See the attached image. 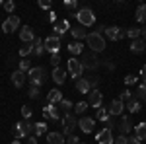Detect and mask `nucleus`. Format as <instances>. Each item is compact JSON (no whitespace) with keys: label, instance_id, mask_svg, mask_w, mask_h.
Wrapping results in <instances>:
<instances>
[{"label":"nucleus","instance_id":"1","mask_svg":"<svg viewBox=\"0 0 146 144\" xmlns=\"http://www.w3.org/2000/svg\"><path fill=\"white\" fill-rule=\"evenodd\" d=\"M86 43H88V47L92 49V53H101V51L105 49V39H103V37H101L98 31L88 33V37H86Z\"/></svg>","mask_w":146,"mask_h":144},{"label":"nucleus","instance_id":"2","mask_svg":"<svg viewBox=\"0 0 146 144\" xmlns=\"http://www.w3.org/2000/svg\"><path fill=\"white\" fill-rule=\"evenodd\" d=\"M74 16H76V20L80 22L82 27H90V25L96 23V16H94V10H92V8H82V10H78Z\"/></svg>","mask_w":146,"mask_h":144},{"label":"nucleus","instance_id":"3","mask_svg":"<svg viewBox=\"0 0 146 144\" xmlns=\"http://www.w3.org/2000/svg\"><path fill=\"white\" fill-rule=\"evenodd\" d=\"M27 78H29V82H31V86H43L45 84V68L43 66H33L29 72H27Z\"/></svg>","mask_w":146,"mask_h":144},{"label":"nucleus","instance_id":"4","mask_svg":"<svg viewBox=\"0 0 146 144\" xmlns=\"http://www.w3.org/2000/svg\"><path fill=\"white\" fill-rule=\"evenodd\" d=\"M82 66H84V70H96V68L100 66V58H98V55L96 53H82Z\"/></svg>","mask_w":146,"mask_h":144},{"label":"nucleus","instance_id":"5","mask_svg":"<svg viewBox=\"0 0 146 144\" xmlns=\"http://www.w3.org/2000/svg\"><path fill=\"white\" fill-rule=\"evenodd\" d=\"M68 72H70V76L76 78V80H80V76H82V72H84V66H82V62H80L78 58H68Z\"/></svg>","mask_w":146,"mask_h":144},{"label":"nucleus","instance_id":"6","mask_svg":"<svg viewBox=\"0 0 146 144\" xmlns=\"http://www.w3.org/2000/svg\"><path fill=\"white\" fill-rule=\"evenodd\" d=\"M76 125H78L76 117H74L72 113H66L64 119H62V131H64V134H72L74 129H76Z\"/></svg>","mask_w":146,"mask_h":144},{"label":"nucleus","instance_id":"7","mask_svg":"<svg viewBox=\"0 0 146 144\" xmlns=\"http://www.w3.org/2000/svg\"><path fill=\"white\" fill-rule=\"evenodd\" d=\"M96 142H98V144H113V142H115L111 129H107V127H105L103 131H100V133L96 134Z\"/></svg>","mask_w":146,"mask_h":144},{"label":"nucleus","instance_id":"8","mask_svg":"<svg viewBox=\"0 0 146 144\" xmlns=\"http://www.w3.org/2000/svg\"><path fill=\"white\" fill-rule=\"evenodd\" d=\"M45 51H49L51 55H53V53H58V51H60V37H56V35L47 37L45 39Z\"/></svg>","mask_w":146,"mask_h":144},{"label":"nucleus","instance_id":"9","mask_svg":"<svg viewBox=\"0 0 146 144\" xmlns=\"http://www.w3.org/2000/svg\"><path fill=\"white\" fill-rule=\"evenodd\" d=\"M18 25H20V18H18V16H8V18L4 20V23H2V31L12 33V31L18 29Z\"/></svg>","mask_w":146,"mask_h":144},{"label":"nucleus","instance_id":"10","mask_svg":"<svg viewBox=\"0 0 146 144\" xmlns=\"http://www.w3.org/2000/svg\"><path fill=\"white\" fill-rule=\"evenodd\" d=\"M125 109V103L121 98H117V100H113L111 103H109V107H107V113L111 115V117H115V115H121Z\"/></svg>","mask_w":146,"mask_h":144},{"label":"nucleus","instance_id":"11","mask_svg":"<svg viewBox=\"0 0 146 144\" xmlns=\"http://www.w3.org/2000/svg\"><path fill=\"white\" fill-rule=\"evenodd\" d=\"M105 35H107L111 41H119V39H123L127 33H125L121 27H117V25H111V27H107V29H105Z\"/></svg>","mask_w":146,"mask_h":144},{"label":"nucleus","instance_id":"12","mask_svg":"<svg viewBox=\"0 0 146 144\" xmlns=\"http://www.w3.org/2000/svg\"><path fill=\"white\" fill-rule=\"evenodd\" d=\"M101 103H103L101 92L100 90H92L90 94H88V105H92V107H100Z\"/></svg>","mask_w":146,"mask_h":144},{"label":"nucleus","instance_id":"13","mask_svg":"<svg viewBox=\"0 0 146 144\" xmlns=\"http://www.w3.org/2000/svg\"><path fill=\"white\" fill-rule=\"evenodd\" d=\"M20 39H22V43H33V41H35L33 29H31L29 25H23L22 31H20Z\"/></svg>","mask_w":146,"mask_h":144},{"label":"nucleus","instance_id":"14","mask_svg":"<svg viewBox=\"0 0 146 144\" xmlns=\"http://www.w3.org/2000/svg\"><path fill=\"white\" fill-rule=\"evenodd\" d=\"M146 51V41L140 37V39H135V41H131V53H135V55H140V53H144Z\"/></svg>","mask_w":146,"mask_h":144},{"label":"nucleus","instance_id":"15","mask_svg":"<svg viewBox=\"0 0 146 144\" xmlns=\"http://www.w3.org/2000/svg\"><path fill=\"white\" fill-rule=\"evenodd\" d=\"M78 127L84 131V133H92L94 127H96V121H94L92 117H84V119H80V121H78Z\"/></svg>","mask_w":146,"mask_h":144},{"label":"nucleus","instance_id":"16","mask_svg":"<svg viewBox=\"0 0 146 144\" xmlns=\"http://www.w3.org/2000/svg\"><path fill=\"white\" fill-rule=\"evenodd\" d=\"M25 72H22V70H16V72H12V84L16 86V88H22L23 84H25Z\"/></svg>","mask_w":146,"mask_h":144},{"label":"nucleus","instance_id":"17","mask_svg":"<svg viewBox=\"0 0 146 144\" xmlns=\"http://www.w3.org/2000/svg\"><path fill=\"white\" fill-rule=\"evenodd\" d=\"M43 115L45 117H49V119H53V121H56V119H60V113H58V107L56 105H47L45 109H43Z\"/></svg>","mask_w":146,"mask_h":144},{"label":"nucleus","instance_id":"18","mask_svg":"<svg viewBox=\"0 0 146 144\" xmlns=\"http://www.w3.org/2000/svg\"><path fill=\"white\" fill-rule=\"evenodd\" d=\"M62 100H64V98H62V92H60V90H51L49 96H47V101H49L51 105H56V103H60Z\"/></svg>","mask_w":146,"mask_h":144},{"label":"nucleus","instance_id":"19","mask_svg":"<svg viewBox=\"0 0 146 144\" xmlns=\"http://www.w3.org/2000/svg\"><path fill=\"white\" fill-rule=\"evenodd\" d=\"M64 136L60 133H47V144H64Z\"/></svg>","mask_w":146,"mask_h":144},{"label":"nucleus","instance_id":"20","mask_svg":"<svg viewBox=\"0 0 146 144\" xmlns=\"http://www.w3.org/2000/svg\"><path fill=\"white\" fill-rule=\"evenodd\" d=\"M76 90H78L80 94H90V92H92L90 82H88L86 78H80V80H76Z\"/></svg>","mask_w":146,"mask_h":144},{"label":"nucleus","instance_id":"21","mask_svg":"<svg viewBox=\"0 0 146 144\" xmlns=\"http://www.w3.org/2000/svg\"><path fill=\"white\" fill-rule=\"evenodd\" d=\"M18 125H20V129H22L23 136H29V134L33 133V129H35V123H31L29 119H25L23 123H18Z\"/></svg>","mask_w":146,"mask_h":144},{"label":"nucleus","instance_id":"22","mask_svg":"<svg viewBox=\"0 0 146 144\" xmlns=\"http://www.w3.org/2000/svg\"><path fill=\"white\" fill-rule=\"evenodd\" d=\"M53 80H55L56 84H62L64 80H66V72L62 70V68H53Z\"/></svg>","mask_w":146,"mask_h":144},{"label":"nucleus","instance_id":"23","mask_svg":"<svg viewBox=\"0 0 146 144\" xmlns=\"http://www.w3.org/2000/svg\"><path fill=\"white\" fill-rule=\"evenodd\" d=\"M119 131H121V134H129L131 133V117H129V115H125L123 119H121Z\"/></svg>","mask_w":146,"mask_h":144},{"label":"nucleus","instance_id":"24","mask_svg":"<svg viewBox=\"0 0 146 144\" xmlns=\"http://www.w3.org/2000/svg\"><path fill=\"white\" fill-rule=\"evenodd\" d=\"M70 29V23H68V20H64V22H58L55 25V31H56V37H60V35H64Z\"/></svg>","mask_w":146,"mask_h":144},{"label":"nucleus","instance_id":"25","mask_svg":"<svg viewBox=\"0 0 146 144\" xmlns=\"http://www.w3.org/2000/svg\"><path fill=\"white\" fill-rule=\"evenodd\" d=\"M45 53V41H41L39 37L33 41V55H37V56H41Z\"/></svg>","mask_w":146,"mask_h":144},{"label":"nucleus","instance_id":"26","mask_svg":"<svg viewBox=\"0 0 146 144\" xmlns=\"http://www.w3.org/2000/svg\"><path fill=\"white\" fill-rule=\"evenodd\" d=\"M135 134L138 136V140L142 142V140H146V123H138L135 127Z\"/></svg>","mask_w":146,"mask_h":144},{"label":"nucleus","instance_id":"27","mask_svg":"<svg viewBox=\"0 0 146 144\" xmlns=\"http://www.w3.org/2000/svg\"><path fill=\"white\" fill-rule=\"evenodd\" d=\"M70 33L74 39H84V37H88V33L84 31V27L82 25H76V27H70Z\"/></svg>","mask_w":146,"mask_h":144},{"label":"nucleus","instance_id":"28","mask_svg":"<svg viewBox=\"0 0 146 144\" xmlns=\"http://www.w3.org/2000/svg\"><path fill=\"white\" fill-rule=\"evenodd\" d=\"M127 109H129V113H138L140 111V101L136 100V98L129 100L127 101Z\"/></svg>","mask_w":146,"mask_h":144},{"label":"nucleus","instance_id":"29","mask_svg":"<svg viewBox=\"0 0 146 144\" xmlns=\"http://www.w3.org/2000/svg\"><path fill=\"white\" fill-rule=\"evenodd\" d=\"M68 51H70L72 55H82V53H84V45L78 43V41H76V43H70L68 45Z\"/></svg>","mask_w":146,"mask_h":144},{"label":"nucleus","instance_id":"30","mask_svg":"<svg viewBox=\"0 0 146 144\" xmlns=\"http://www.w3.org/2000/svg\"><path fill=\"white\" fill-rule=\"evenodd\" d=\"M140 35H142V29H138V27H129L127 29V37H131V41L140 39Z\"/></svg>","mask_w":146,"mask_h":144},{"label":"nucleus","instance_id":"31","mask_svg":"<svg viewBox=\"0 0 146 144\" xmlns=\"http://www.w3.org/2000/svg\"><path fill=\"white\" fill-rule=\"evenodd\" d=\"M33 53V43H23L20 47V56H27Z\"/></svg>","mask_w":146,"mask_h":144},{"label":"nucleus","instance_id":"32","mask_svg":"<svg viewBox=\"0 0 146 144\" xmlns=\"http://www.w3.org/2000/svg\"><path fill=\"white\" fill-rule=\"evenodd\" d=\"M138 22H146V4H140L136 8V16H135Z\"/></svg>","mask_w":146,"mask_h":144},{"label":"nucleus","instance_id":"33","mask_svg":"<svg viewBox=\"0 0 146 144\" xmlns=\"http://www.w3.org/2000/svg\"><path fill=\"white\" fill-rule=\"evenodd\" d=\"M35 136H41V134H47V125L45 123H35V129H33Z\"/></svg>","mask_w":146,"mask_h":144},{"label":"nucleus","instance_id":"34","mask_svg":"<svg viewBox=\"0 0 146 144\" xmlns=\"http://www.w3.org/2000/svg\"><path fill=\"white\" fill-rule=\"evenodd\" d=\"M136 100L138 101H146V84L138 86V90H136Z\"/></svg>","mask_w":146,"mask_h":144},{"label":"nucleus","instance_id":"35","mask_svg":"<svg viewBox=\"0 0 146 144\" xmlns=\"http://www.w3.org/2000/svg\"><path fill=\"white\" fill-rule=\"evenodd\" d=\"M31 60H27V58H23L22 62H20V68H18V70H22V72H29V70H31Z\"/></svg>","mask_w":146,"mask_h":144},{"label":"nucleus","instance_id":"36","mask_svg":"<svg viewBox=\"0 0 146 144\" xmlns=\"http://www.w3.org/2000/svg\"><path fill=\"white\" fill-rule=\"evenodd\" d=\"M88 82H90V88L92 90H98V86H100V76H96V74H92L90 78H86Z\"/></svg>","mask_w":146,"mask_h":144},{"label":"nucleus","instance_id":"37","mask_svg":"<svg viewBox=\"0 0 146 144\" xmlns=\"http://www.w3.org/2000/svg\"><path fill=\"white\" fill-rule=\"evenodd\" d=\"M86 109H88V101H80V103L74 105V111L76 113H86Z\"/></svg>","mask_w":146,"mask_h":144},{"label":"nucleus","instance_id":"38","mask_svg":"<svg viewBox=\"0 0 146 144\" xmlns=\"http://www.w3.org/2000/svg\"><path fill=\"white\" fill-rule=\"evenodd\" d=\"M58 107H60L62 111H66V113H68V111L72 109V101H68V100H62L60 103H58Z\"/></svg>","mask_w":146,"mask_h":144},{"label":"nucleus","instance_id":"39","mask_svg":"<svg viewBox=\"0 0 146 144\" xmlns=\"http://www.w3.org/2000/svg\"><path fill=\"white\" fill-rule=\"evenodd\" d=\"M27 96H29L31 100H37V98H39V88H37V86H31V88H29V94H27Z\"/></svg>","mask_w":146,"mask_h":144},{"label":"nucleus","instance_id":"40","mask_svg":"<svg viewBox=\"0 0 146 144\" xmlns=\"http://www.w3.org/2000/svg\"><path fill=\"white\" fill-rule=\"evenodd\" d=\"M4 10L8 12V14H12V12L16 10V4H14L12 0H8V2H4Z\"/></svg>","mask_w":146,"mask_h":144},{"label":"nucleus","instance_id":"41","mask_svg":"<svg viewBox=\"0 0 146 144\" xmlns=\"http://www.w3.org/2000/svg\"><path fill=\"white\" fill-rule=\"evenodd\" d=\"M58 62H60V55H58V53H53V55H51V64H53V66H58Z\"/></svg>","mask_w":146,"mask_h":144},{"label":"nucleus","instance_id":"42","mask_svg":"<svg viewBox=\"0 0 146 144\" xmlns=\"http://www.w3.org/2000/svg\"><path fill=\"white\" fill-rule=\"evenodd\" d=\"M136 80H138V76H133V74H129V76L125 78V84H127V86H133V84H136Z\"/></svg>","mask_w":146,"mask_h":144},{"label":"nucleus","instance_id":"43","mask_svg":"<svg viewBox=\"0 0 146 144\" xmlns=\"http://www.w3.org/2000/svg\"><path fill=\"white\" fill-rule=\"evenodd\" d=\"M133 98H135V96L131 94V90H125L123 94H121V100L123 101H129V100H133Z\"/></svg>","mask_w":146,"mask_h":144},{"label":"nucleus","instance_id":"44","mask_svg":"<svg viewBox=\"0 0 146 144\" xmlns=\"http://www.w3.org/2000/svg\"><path fill=\"white\" fill-rule=\"evenodd\" d=\"M14 136L20 140V138H23V133H22V129H20V125L16 123V127H14Z\"/></svg>","mask_w":146,"mask_h":144},{"label":"nucleus","instance_id":"45","mask_svg":"<svg viewBox=\"0 0 146 144\" xmlns=\"http://www.w3.org/2000/svg\"><path fill=\"white\" fill-rule=\"evenodd\" d=\"M115 144H129V138H127L125 134H119V136L115 138Z\"/></svg>","mask_w":146,"mask_h":144},{"label":"nucleus","instance_id":"46","mask_svg":"<svg viewBox=\"0 0 146 144\" xmlns=\"http://www.w3.org/2000/svg\"><path fill=\"white\" fill-rule=\"evenodd\" d=\"M22 115L25 117V119H29V117H31V107H27V105H23V107H22Z\"/></svg>","mask_w":146,"mask_h":144},{"label":"nucleus","instance_id":"47","mask_svg":"<svg viewBox=\"0 0 146 144\" xmlns=\"http://www.w3.org/2000/svg\"><path fill=\"white\" fill-rule=\"evenodd\" d=\"M68 144H78L80 142V138L76 136V134H68V140H66Z\"/></svg>","mask_w":146,"mask_h":144},{"label":"nucleus","instance_id":"48","mask_svg":"<svg viewBox=\"0 0 146 144\" xmlns=\"http://www.w3.org/2000/svg\"><path fill=\"white\" fill-rule=\"evenodd\" d=\"M64 6H66V8H76L78 2H76V0H64Z\"/></svg>","mask_w":146,"mask_h":144},{"label":"nucleus","instance_id":"49","mask_svg":"<svg viewBox=\"0 0 146 144\" xmlns=\"http://www.w3.org/2000/svg\"><path fill=\"white\" fill-rule=\"evenodd\" d=\"M39 6H41L43 10H49V8H51V4H49L47 0H41V2H39Z\"/></svg>","mask_w":146,"mask_h":144},{"label":"nucleus","instance_id":"50","mask_svg":"<svg viewBox=\"0 0 146 144\" xmlns=\"http://www.w3.org/2000/svg\"><path fill=\"white\" fill-rule=\"evenodd\" d=\"M138 142H140V140H138V136H136V134L129 138V144H138Z\"/></svg>","mask_w":146,"mask_h":144},{"label":"nucleus","instance_id":"51","mask_svg":"<svg viewBox=\"0 0 146 144\" xmlns=\"http://www.w3.org/2000/svg\"><path fill=\"white\" fill-rule=\"evenodd\" d=\"M55 20H56V14H55V12H53V10H51V12H49V22L53 23V22H55Z\"/></svg>","mask_w":146,"mask_h":144},{"label":"nucleus","instance_id":"52","mask_svg":"<svg viewBox=\"0 0 146 144\" xmlns=\"http://www.w3.org/2000/svg\"><path fill=\"white\" fill-rule=\"evenodd\" d=\"M105 66L109 68V70H113V68H115V62H113V60H105Z\"/></svg>","mask_w":146,"mask_h":144},{"label":"nucleus","instance_id":"53","mask_svg":"<svg viewBox=\"0 0 146 144\" xmlns=\"http://www.w3.org/2000/svg\"><path fill=\"white\" fill-rule=\"evenodd\" d=\"M27 144H37V136H29L27 138Z\"/></svg>","mask_w":146,"mask_h":144},{"label":"nucleus","instance_id":"54","mask_svg":"<svg viewBox=\"0 0 146 144\" xmlns=\"http://www.w3.org/2000/svg\"><path fill=\"white\" fill-rule=\"evenodd\" d=\"M140 76H142V80L146 82V66H142V70H140Z\"/></svg>","mask_w":146,"mask_h":144},{"label":"nucleus","instance_id":"55","mask_svg":"<svg viewBox=\"0 0 146 144\" xmlns=\"http://www.w3.org/2000/svg\"><path fill=\"white\" fill-rule=\"evenodd\" d=\"M140 37H142V39H144V41H146V25H144V27H142V35H140Z\"/></svg>","mask_w":146,"mask_h":144},{"label":"nucleus","instance_id":"56","mask_svg":"<svg viewBox=\"0 0 146 144\" xmlns=\"http://www.w3.org/2000/svg\"><path fill=\"white\" fill-rule=\"evenodd\" d=\"M12 144H20V140H12Z\"/></svg>","mask_w":146,"mask_h":144},{"label":"nucleus","instance_id":"57","mask_svg":"<svg viewBox=\"0 0 146 144\" xmlns=\"http://www.w3.org/2000/svg\"><path fill=\"white\" fill-rule=\"evenodd\" d=\"M0 6H4V4H2V2H0Z\"/></svg>","mask_w":146,"mask_h":144},{"label":"nucleus","instance_id":"58","mask_svg":"<svg viewBox=\"0 0 146 144\" xmlns=\"http://www.w3.org/2000/svg\"><path fill=\"white\" fill-rule=\"evenodd\" d=\"M78 144H84V142H78Z\"/></svg>","mask_w":146,"mask_h":144},{"label":"nucleus","instance_id":"59","mask_svg":"<svg viewBox=\"0 0 146 144\" xmlns=\"http://www.w3.org/2000/svg\"><path fill=\"white\" fill-rule=\"evenodd\" d=\"M138 144H142V142H138Z\"/></svg>","mask_w":146,"mask_h":144}]
</instances>
